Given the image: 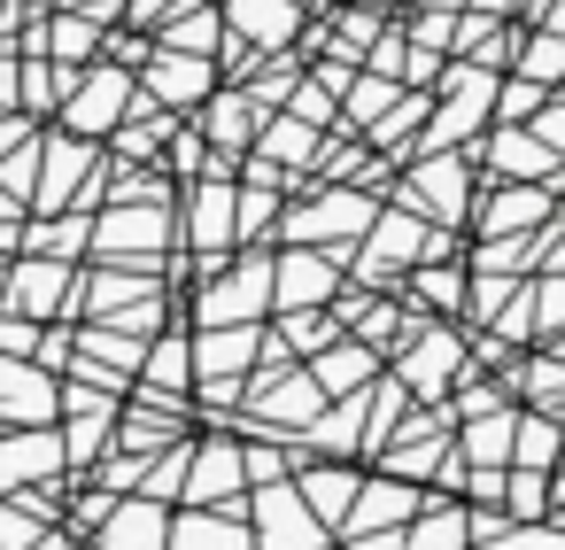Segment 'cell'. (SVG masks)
Segmentation results:
<instances>
[{"label": "cell", "instance_id": "obj_34", "mask_svg": "<svg viewBox=\"0 0 565 550\" xmlns=\"http://www.w3.org/2000/svg\"><path fill=\"white\" fill-rule=\"evenodd\" d=\"M480 334H495V341H511V349H526V341H534V272H526V279H511L503 310H495Z\"/></svg>", "mask_w": 565, "mask_h": 550}, {"label": "cell", "instance_id": "obj_23", "mask_svg": "<svg viewBox=\"0 0 565 550\" xmlns=\"http://www.w3.org/2000/svg\"><path fill=\"white\" fill-rule=\"evenodd\" d=\"M465 542H472V504L449 488H426L403 527V550H465Z\"/></svg>", "mask_w": 565, "mask_h": 550}, {"label": "cell", "instance_id": "obj_39", "mask_svg": "<svg viewBox=\"0 0 565 550\" xmlns=\"http://www.w3.org/2000/svg\"><path fill=\"white\" fill-rule=\"evenodd\" d=\"M287 109H295V117H310V125H326V133H341V94H326V86H318L310 71L295 78V94H287Z\"/></svg>", "mask_w": 565, "mask_h": 550}, {"label": "cell", "instance_id": "obj_24", "mask_svg": "<svg viewBox=\"0 0 565 550\" xmlns=\"http://www.w3.org/2000/svg\"><path fill=\"white\" fill-rule=\"evenodd\" d=\"M318 140H326V125H310V117H295V109H271L264 133H256V156H271L295 187H310V156H318Z\"/></svg>", "mask_w": 565, "mask_h": 550}, {"label": "cell", "instance_id": "obj_46", "mask_svg": "<svg viewBox=\"0 0 565 550\" xmlns=\"http://www.w3.org/2000/svg\"><path fill=\"white\" fill-rule=\"evenodd\" d=\"M465 9H488V17H519L526 24V0H465Z\"/></svg>", "mask_w": 565, "mask_h": 550}, {"label": "cell", "instance_id": "obj_18", "mask_svg": "<svg viewBox=\"0 0 565 550\" xmlns=\"http://www.w3.org/2000/svg\"><path fill=\"white\" fill-rule=\"evenodd\" d=\"M256 133H264V109H256V94L248 86H217L210 102H202V140L217 148V156H248L256 148Z\"/></svg>", "mask_w": 565, "mask_h": 550}, {"label": "cell", "instance_id": "obj_35", "mask_svg": "<svg viewBox=\"0 0 565 550\" xmlns=\"http://www.w3.org/2000/svg\"><path fill=\"white\" fill-rule=\"evenodd\" d=\"M550 94H557V86H542V78H526V71H503V78H495V125H526Z\"/></svg>", "mask_w": 565, "mask_h": 550}, {"label": "cell", "instance_id": "obj_45", "mask_svg": "<svg viewBox=\"0 0 565 550\" xmlns=\"http://www.w3.org/2000/svg\"><path fill=\"white\" fill-rule=\"evenodd\" d=\"M171 9H186V0H132V17H140V24H163Z\"/></svg>", "mask_w": 565, "mask_h": 550}, {"label": "cell", "instance_id": "obj_26", "mask_svg": "<svg viewBox=\"0 0 565 550\" xmlns=\"http://www.w3.org/2000/svg\"><path fill=\"white\" fill-rule=\"evenodd\" d=\"M163 47H186V55H217L225 47V9H210V0H186V9H171L156 24Z\"/></svg>", "mask_w": 565, "mask_h": 550}, {"label": "cell", "instance_id": "obj_11", "mask_svg": "<svg viewBox=\"0 0 565 550\" xmlns=\"http://www.w3.org/2000/svg\"><path fill=\"white\" fill-rule=\"evenodd\" d=\"M132 94H140V78H132V71H117V63H102L94 78H71L63 125H71V133H86V140H102V133H117V125L132 117Z\"/></svg>", "mask_w": 565, "mask_h": 550}, {"label": "cell", "instance_id": "obj_31", "mask_svg": "<svg viewBox=\"0 0 565 550\" xmlns=\"http://www.w3.org/2000/svg\"><path fill=\"white\" fill-rule=\"evenodd\" d=\"M63 442L40 426V434H24V442H9V449H0V488H24V480H40V473H63Z\"/></svg>", "mask_w": 565, "mask_h": 550}, {"label": "cell", "instance_id": "obj_49", "mask_svg": "<svg viewBox=\"0 0 565 550\" xmlns=\"http://www.w3.org/2000/svg\"><path fill=\"white\" fill-rule=\"evenodd\" d=\"M372 9H387V17H395V9H403V0H372Z\"/></svg>", "mask_w": 565, "mask_h": 550}, {"label": "cell", "instance_id": "obj_30", "mask_svg": "<svg viewBox=\"0 0 565 550\" xmlns=\"http://www.w3.org/2000/svg\"><path fill=\"white\" fill-rule=\"evenodd\" d=\"M140 388H156V395H186V388H194V341H179V334L148 341V357H140Z\"/></svg>", "mask_w": 565, "mask_h": 550}, {"label": "cell", "instance_id": "obj_22", "mask_svg": "<svg viewBox=\"0 0 565 550\" xmlns=\"http://www.w3.org/2000/svg\"><path fill=\"white\" fill-rule=\"evenodd\" d=\"M356 480H364V457H302L295 465V488L326 527H341V511L356 504Z\"/></svg>", "mask_w": 565, "mask_h": 550}, {"label": "cell", "instance_id": "obj_42", "mask_svg": "<svg viewBox=\"0 0 565 550\" xmlns=\"http://www.w3.org/2000/svg\"><path fill=\"white\" fill-rule=\"evenodd\" d=\"M526 125L542 133V148H550V156H565V86H557V94H550V102H542Z\"/></svg>", "mask_w": 565, "mask_h": 550}, {"label": "cell", "instance_id": "obj_27", "mask_svg": "<svg viewBox=\"0 0 565 550\" xmlns=\"http://www.w3.org/2000/svg\"><path fill=\"white\" fill-rule=\"evenodd\" d=\"M557 449H565V419H557V411L519 403V426H511V465H542V473H557Z\"/></svg>", "mask_w": 565, "mask_h": 550}, {"label": "cell", "instance_id": "obj_9", "mask_svg": "<svg viewBox=\"0 0 565 550\" xmlns=\"http://www.w3.org/2000/svg\"><path fill=\"white\" fill-rule=\"evenodd\" d=\"M179 241V218H171V202H117L102 225H94V248L102 256H125V264H163V248Z\"/></svg>", "mask_w": 565, "mask_h": 550}, {"label": "cell", "instance_id": "obj_21", "mask_svg": "<svg viewBox=\"0 0 565 550\" xmlns=\"http://www.w3.org/2000/svg\"><path fill=\"white\" fill-rule=\"evenodd\" d=\"M302 364H310V380H318L326 395H349V388H372L387 357H380L372 341H356V334H333V341H318Z\"/></svg>", "mask_w": 565, "mask_h": 550}, {"label": "cell", "instance_id": "obj_40", "mask_svg": "<svg viewBox=\"0 0 565 550\" xmlns=\"http://www.w3.org/2000/svg\"><path fill=\"white\" fill-rule=\"evenodd\" d=\"M565 334V272H534V341Z\"/></svg>", "mask_w": 565, "mask_h": 550}, {"label": "cell", "instance_id": "obj_29", "mask_svg": "<svg viewBox=\"0 0 565 550\" xmlns=\"http://www.w3.org/2000/svg\"><path fill=\"white\" fill-rule=\"evenodd\" d=\"M511 71H526V78H542V86H565V32H557V24H519Z\"/></svg>", "mask_w": 565, "mask_h": 550}, {"label": "cell", "instance_id": "obj_28", "mask_svg": "<svg viewBox=\"0 0 565 550\" xmlns=\"http://www.w3.org/2000/svg\"><path fill=\"white\" fill-rule=\"evenodd\" d=\"M71 264L63 256H32L24 272H17V310H32V318H47V310H63L71 303Z\"/></svg>", "mask_w": 565, "mask_h": 550}, {"label": "cell", "instance_id": "obj_19", "mask_svg": "<svg viewBox=\"0 0 565 550\" xmlns=\"http://www.w3.org/2000/svg\"><path fill=\"white\" fill-rule=\"evenodd\" d=\"M403 295L426 310V318H465V295H472V264L465 256H426L403 272Z\"/></svg>", "mask_w": 565, "mask_h": 550}, {"label": "cell", "instance_id": "obj_20", "mask_svg": "<svg viewBox=\"0 0 565 550\" xmlns=\"http://www.w3.org/2000/svg\"><path fill=\"white\" fill-rule=\"evenodd\" d=\"M256 357H264V318H248V326H202L194 380H248Z\"/></svg>", "mask_w": 565, "mask_h": 550}, {"label": "cell", "instance_id": "obj_15", "mask_svg": "<svg viewBox=\"0 0 565 550\" xmlns=\"http://www.w3.org/2000/svg\"><path fill=\"white\" fill-rule=\"evenodd\" d=\"M495 380H503L511 403H534V411H557V419H565V357H557V349L526 341V349H511V357L495 364Z\"/></svg>", "mask_w": 565, "mask_h": 550}, {"label": "cell", "instance_id": "obj_6", "mask_svg": "<svg viewBox=\"0 0 565 550\" xmlns=\"http://www.w3.org/2000/svg\"><path fill=\"white\" fill-rule=\"evenodd\" d=\"M565 210V179H480L472 233H542Z\"/></svg>", "mask_w": 565, "mask_h": 550}, {"label": "cell", "instance_id": "obj_12", "mask_svg": "<svg viewBox=\"0 0 565 550\" xmlns=\"http://www.w3.org/2000/svg\"><path fill=\"white\" fill-rule=\"evenodd\" d=\"M472 163L480 179H565V156H550L534 125H488L472 140Z\"/></svg>", "mask_w": 565, "mask_h": 550}, {"label": "cell", "instance_id": "obj_4", "mask_svg": "<svg viewBox=\"0 0 565 550\" xmlns=\"http://www.w3.org/2000/svg\"><path fill=\"white\" fill-rule=\"evenodd\" d=\"M465 318H418V334L403 341V349H387V372L418 395V403H441L465 372H472V357H465Z\"/></svg>", "mask_w": 565, "mask_h": 550}, {"label": "cell", "instance_id": "obj_32", "mask_svg": "<svg viewBox=\"0 0 565 550\" xmlns=\"http://www.w3.org/2000/svg\"><path fill=\"white\" fill-rule=\"evenodd\" d=\"M0 411L24 419V426H47L55 419V388L40 372H24V364H0Z\"/></svg>", "mask_w": 565, "mask_h": 550}, {"label": "cell", "instance_id": "obj_44", "mask_svg": "<svg viewBox=\"0 0 565 550\" xmlns=\"http://www.w3.org/2000/svg\"><path fill=\"white\" fill-rule=\"evenodd\" d=\"M534 272H565V210L542 225V256H534Z\"/></svg>", "mask_w": 565, "mask_h": 550}, {"label": "cell", "instance_id": "obj_13", "mask_svg": "<svg viewBox=\"0 0 565 550\" xmlns=\"http://www.w3.org/2000/svg\"><path fill=\"white\" fill-rule=\"evenodd\" d=\"M179 504H248V457L241 434H210L186 449V496Z\"/></svg>", "mask_w": 565, "mask_h": 550}, {"label": "cell", "instance_id": "obj_14", "mask_svg": "<svg viewBox=\"0 0 565 550\" xmlns=\"http://www.w3.org/2000/svg\"><path fill=\"white\" fill-rule=\"evenodd\" d=\"M302 24H310V0H225V40H241L256 55L295 47Z\"/></svg>", "mask_w": 565, "mask_h": 550}, {"label": "cell", "instance_id": "obj_41", "mask_svg": "<svg viewBox=\"0 0 565 550\" xmlns=\"http://www.w3.org/2000/svg\"><path fill=\"white\" fill-rule=\"evenodd\" d=\"M511 527H519V519H511L503 504H472V542H480V550H511Z\"/></svg>", "mask_w": 565, "mask_h": 550}, {"label": "cell", "instance_id": "obj_16", "mask_svg": "<svg viewBox=\"0 0 565 550\" xmlns=\"http://www.w3.org/2000/svg\"><path fill=\"white\" fill-rule=\"evenodd\" d=\"M94 542H117V550H156V542H171V504H163V496H148V488H125V504L109 496V511H102Z\"/></svg>", "mask_w": 565, "mask_h": 550}, {"label": "cell", "instance_id": "obj_43", "mask_svg": "<svg viewBox=\"0 0 565 550\" xmlns=\"http://www.w3.org/2000/svg\"><path fill=\"white\" fill-rule=\"evenodd\" d=\"M441 63H449V55H434V47H411V55H403V86H434V78H441Z\"/></svg>", "mask_w": 565, "mask_h": 550}, {"label": "cell", "instance_id": "obj_5", "mask_svg": "<svg viewBox=\"0 0 565 550\" xmlns=\"http://www.w3.org/2000/svg\"><path fill=\"white\" fill-rule=\"evenodd\" d=\"M194 318H202V326H248V318H271V248H233L217 272H202Z\"/></svg>", "mask_w": 565, "mask_h": 550}, {"label": "cell", "instance_id": "obj_25", "mask_svg": "<svg viewBox=\"0 0 565 550\" xmlns=\"http://www.w3.org/2000/svg\"><path fill=\"white\" fill-rule=\"evenodd\" d=\"M511 426H519V403H495V411L457 419V449H465V465H511Z\"/></svg>", "mask_w": 565, "mask_h": 550}, {"label": "cell", "instance_id": "obj_47", "mask_svg": "<svg viewBox=\"0 0 565 550\" xmlns=\"http://www.w3.org/2000/svg\"><path fill=\"white\" fill-rule=\"evenodd\" d=\"M550 519H565V473H550Z\"/></svg>", "mask_w": 565, "mask_h": 550}, {"label": "cell", "instance_id": "obj_38", "mask_svg": "<svg viewBox=\"0 0 565 550\" xmlns=\"http://www.w3.org/2000/svg\"><path fill=\"white\" fill-rule=\"evenodd\" d=\"M32 47H47V55H63V63H86V55H94V17H63V24H47Z\"/></svg>", "mask_w": 565, "mask_h": 550}, {"label": "cell", "instance_id": "obj_3", "mask_svg": "<svg viewBox=\"0 0 565 550\" xmlns=\"http://www.w3.org/2000/svg\"><path fill=\"white\" fill-rule=\"evenodd\" d=\"M418 496H426V480H403V473H387V465H364L356 504L341 511L333 542H356V550H403V527H411Z\"/></svg>", "mask_w": 565, "mask_h": 550}, {"label": "cell", "instance_id": "obj_10", "mask_svg": "<svg viewBox=\"0 0 565 550\" xmlns=\"http://www.w3.org/2000/svg\"><path fill=\"white\" fill-rule=\"evenodd\" d=\"M140 94L148 102H163V109H202L210 94H217V55H186V47H148V63H140Z\"/></svg>", "mask_w": 565, "mask_h": 550}, {"label": "cell", "instance_id": "obj_48", "mask_svg": "<svg viewBox=\"0 0 565 550\" xmlns=\"http://www.w3.org/2000/svg\"><path fill=\"white\" fill-rule=\"evenodd\" d=\"M534 24H557V32H565V0H550V9H542Z\"/></svg>", "mask_w": 565, "mask_h": 550}, {"label": "cell", "instance_id": "obj_17", "mask_svg": "<svg viewBox=\"0 0 565 550\" xmlns=\"http://www.w3.org/2000/svg\"><path fill=\"white\" fill-rule=\"evenodd\" d=\"M171 542L179 550H241L256 542L248 504H171Z\"/></svg>", "mask_w": 565, "mask_h": 550}, {"label": "cell", "instance_id": "obj_33", "mask_svg": "<svg viewBox=\"0 0 565 550\" xmlns=\"http://www.w3.org/2000/svg\"><path fill=\"white\" fill-rule=\"evenodd\" d=\"M395 94H403V78H387V71H356V78H349V94H341V125H349V133H364Z\"/></svg>", "mask_w": 565, "mask_h": 550}, {"label": "cell", "instance_id": "obj_2", "mask_svg": "<svg viewBox=\"0 0 565 550\" xmlns=\"http://www.w3.org/2000/svg\"><path fill=\"white\" fill-rule=\"evenodd\" d=\"M372 218H380V194H372V187H349V179H310V187H302V202H287V210H279V241L356 248Z\"/></svg>", "mask_w": 565, "mask_h": 550}, {"label": "cell", "instance_id": "obj_37", "mask_svg": "<svg viewBox=\"0 0 565 550\" xmlns=\"http://www.w3.org/2000/svg\"><path fill=\"white\" fill-rule=\"evenodd\" d=\"M503 511L511 519H542L550 511V473L542 465H511L503 473Z\"/></svg>", "mask_w": 565, "mask_h": 550}, {"label": "cell", "instance_id": "obj_7", "mask_svg": "<svg viewBox=\"0 0 565 550\" xmlns=\"http://www.w3.org/2000/svg\"><path fill=\"white\" fill-rule=\"evenodd\" d=\"M248 527H256V542H271V550H318V542H333V527L302 504L295 473L248 480Z\"/></svg>", "mask_w": 565, "mask_h": 550}, {"label": "cell", "instance_id": "obj_1", "mask_svg": "<svg viewBox=\"0 0 565 550\" xmlns=\"http://www.w3.org/2000/svg\"><path fill=\"white\" fill-rule=\"evenodd\" d=\"M387 202H411L418 218L472 233V202H480V163H472V148H418V156H403Z\"/></svg>", "mask_w": 565, "mask_h": 550}, {"label": "cell", "instance_id": "obj_36", "mask_svg": "<svg viewBox=\"0 0 565 550\" xmlns=\"http://www.w3.org/2000/svg\"><path fill=\"white\" fill-rule=\"evenodd\" d=\"M102 434H109V395H86V388H78V395H71V442H63V449L86 465V457L102 449Z\"/></svg>", "mask_w": 565, "mask_h": 550}, {"label": "cell", "instance_id": "obj_8", "mask_svg": "<svg viewBox=\"0 0 565 550\" xmlns=\"http://www.w3.org/2000/svg\"><path fill=\"white\" fill-rule=\"evenodd\" d=\"M349 279V248H318V241H287L271 256V310H310L333 303V287Z\"/></svg>", "mask_w": 565, "mask_h": 550}]
</instances>
